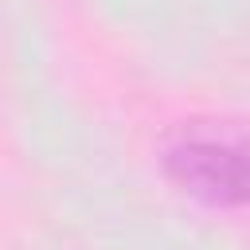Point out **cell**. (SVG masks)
<instances>
[{
    "label": "cell",
    "instance_id": "6da1fadb",
    "mask_svg": "<svg viewBox=\"0 0 250 250\" xmlns=\"http://www.w3.org/2000/svg\"><path fill=\"white\" fill-rule=\"evenodd\" d=\"M164 180L219 211H250V121L242 117H188L176 121L156 148Z\"/></svg>",
    "mask_w": 250,
    "mask_h": 250
}]
</instances>
